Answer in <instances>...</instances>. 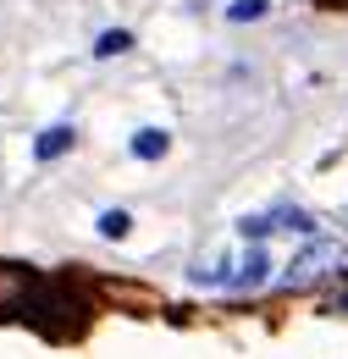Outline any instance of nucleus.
<instances>
[{
    "instance_id": "f257e3e1",
    "label": "nucleus",
    "mask_w": 348,
    "mask_h": 359,
    "mask_svg": "<svg viewBox=\"0 0 348 359\" xmlns=\"http://www.w3.org/2000/svg\"><path fill=\"white\" fill-rule=\"evenodd\" d=\"M22 320H34L44 337H78L88 326V299L72 282L50 276V282H34V293H28V304H22Z\"/></svg>"
},
{
    "instance_id": "f03ea898",
    "label": "nucleus",
    "mask_w": 348,
    "mask_h": 359,
    "mask_svg": "<svg viewBox=\"0 0 348 359\" xmlns=\"http://www.w3.org/2000/svg\"><path fill=\"white\" fill-rule=\"evenodd\" d=\"M332 260H337V243H332V238H315L304 255H299L293 266L282 271V287H309L321 271H332Z\"/></svg>"
},
{
    "instance_id": "7ed1b4c3",
    "label": "nucleus",
    "mask_w": 348,
    "mask_h": 359,
    "mask_svg": "<svg viewBox=\"0 0 348 359\" xmlns=\"http://www.w3.org/2000/svg\"><path fill=\"white\" fill-rule=\"evenodd\" d=\"M34 282L39 276H28V271H17V266H0V315H22Z\"/></svg>"
},
{
    "instance_id": "20e7f679",
    "label": "nucleus",
    "mask_w": 348,
    "mask_h": 359,
    "mask_svg": "<svg viewBox=\"0 0 348 359\" xmlns=\"http://www.w3.org/2000/svg\"><path fill=\"white\" fill-rule=\"evenodd\" d=\"M72 128H67V122H55V128H44L39 138H34V161H55V155H67V149H72Z\"/></svg>"
},
{
    "instance_id": "39448f33",
    "label": "nucleus",
    "mask_w": 348,
    "mask_h": 359,
    "mask_svg": "<svg viewBox=\"0 0 348 359\" xmlns=\"http://www.w3.org/2000/svg\"><path fill=\"white\" fill-rule=\"evenodd\" d=\"M265 276H271V260H265V249H249V255H243V266L232 271V287H260Z\"/></svg>"
},
{
    "instance_id": "423d86ee",
    "label": "nucleus",
    "mask_w": 348,
    "mask_h": 359,
    "mask_svg": "<svg viewBox=\"0 0 348 359\" xmlns=\"http://www.w3.org/2000/svg\"><path fill=\"white\" fill-rule=\"evenodd\" d=\"M172 149V133H161V128H144V133H133V155L138 161H161Z\"/></svg>"
},
{
    "instance_id": "0eeeda50",
    "label": "nucleus",
    "mask_w": 348,
    "mask_h": 359,
    "mask_svg": "<svg viewBox=\"0 0 348 359\" xmlns=\"http://www.w3.org/2000/svg\"><path fill=\"white\" fill-rule=\"evenodd\" d=\"M122 50H133V34H128V28H105V34L94 39V55H100V61H111V55H122Z\"/></svg>"
},
{
    "instance_id": "6e6552de",
    "label": "nucleus",
    "mask_w": 348,
    "mask_h": 359,
    "mask_svg": "<svg viewBox=\"0 0 348 359\" xmlns=\"http://www.w3.org/2000/svg\"><path fill=\"white\" fill-rule=\"evenodd\" d=\"M265 11H271V0H232V6H227V22H255Z\"/></svg>"
},
{
    "instance_id": "1a4fd4ad",
    "label": "nucleus",
    "mask_w": 348,
    "mask_h": 359,
    "mask_svg": "<svg viewBox=\"0 0 348 359\" xmlns=\"http://www.w3.org/2000/svg\"><path fill=\"white\" fill-rule=\"evenodd\" d=\"M128 210H105V216H100V238H128Z\"/></svg>"
},
{
    "instance_id": "9d476101",
    "label": "nucleus",
    "mask_w": 348,
    "mask_h": 359,
    "mask_svg": "<svg viewBox=\"0 0 348 359\" xmlns=\"http://www.w3.org/2000/svg\"><path fill=\"white\" fill-rule=\"evenodd\" d=\"M276 226H288V232H315V222H309L304 210H276Z\"/></svg>"
},
{
    "instance_id": "9b49d317",
    "label": "nucleus",
    "mask_w": 348,
    "mask_h": 359,
    "mask_svg": "<svg viewBox=\"0 0 348 359\" xmlns=\"http://www.w3.org/2000/svg\"><path fill=\"white\" fill-rule=\"evenodd\" d=\"M238 226H243V238H249V243H260L265 232L276 226V216H249V222H238Z\"/></svg>"
},
{
    "instance_id": "f8f14e48",
    "label": "nucleus",
    "mask_w": 348,
    "mask_h": 359,
    "mask_svg": "<svg viewBox=\"0 0 348 359\" xmlns=\"http://www.w3.org/2000/svg\"><path fill=\"white\" fill-rule=\"evenodd\" d=\"M194 282H232V271H227V266H199V271H194Z\"/></svg>"
}]
</instances>
